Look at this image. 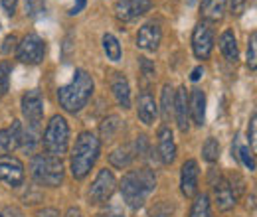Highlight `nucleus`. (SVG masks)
<instances>
[{"label":"nucleus","instance_id":"obj_1","mask_svg":"<svg viewBox=\"0 0 257 217\" xmlns=\"http://www.w3.org/2000/svg\"><path fill=\"white\" fill-rule=\"evenodd\" d=\"M155 187H157V176L151 168L131 170L123 176L119 184L121 195L131 209H139L147 201V197L155 191Z\"/></svg>","mask_w":257,"mask_h":217},{"label":"nucleus","instance_id":"obj_2","mask_svg":"<svg viewBox=\"0 0 257 217\" xmlns=\"http://www.w3.org/2000/svg\"><path fill=\"white\" fill-rule=\"evenodd\" d=\"M93 95V79L85 69H75L73 79L58 89L60 107L67 113H79Z\"/></svg>","mask_w":257,"mask_h":217},{"label":"nucleus","instance_id":"obj_3","mask_svg":"<svg viewBox=\"0 0 257 217\" xmlns=\"http://www.w3.org/2000/svg\"><path fill=\"white\" fill-rule=\"evenodd\" d=\"M99 152H101V140L89 130L81 132L75 140L73 150H71V160H69L71 176L75 180H83L91 172V168L95 166Z\"/></svg>","mask_w":257,"mask_h":217},{"label":"nucleus","instance_id":"obj_4","mask_svg":"<svg viewBox=\"0 0 257 217\" xmlns=\"http://www.w3.org/2000/svg\"><path fill=\"white\" fill-rule=\"evenodd\" d=\"M30 172L36 184L48 187H58L64 182V162L62 158L52 154H34Z\"/></svg>","mask_w":257,"mask_h":217},{"label":"nucleus","instance_id":"obj_5","mask_svg":"<svg viewBox=\"0 0 257 217\" xmlns=\"http://www.w3.org/2000/svg\"><path fill=\"white\" fill-rule=\"evenodd\" d=\"M42 144H44L48 154L58 156V158H62L67 152V146H69V126H67V121H65L64 117H60V115L52 117V121L46 126Z\"/></svg>","mask_w":257,"mask_h":217},{"label":"nucleus","instance_id":"obj_6","mask_svg":"<svg viewBox=\"0 0 257 217\" xmlns=\"http://www.w3.org/2000/svg\"><path fill=\"white\" fill-rule=\"evenodd\" d=\"M115 187H117V180H115L113 172L107 170V168L99 170L97 178L93 180L91 187H89V193H87L89 203H93V205L107 203V199H111V195L115 193Z\"/></svg>","mask_w":257,"mask_h":217},{"label":"nucleus","instance_id":"obj_7","mask_svg":"<svg viewBox=\"0 0 257 217\" xmlns=\"http://www.w3.org/2000/svg\"><path fill=\"white\" fill-rule=\"evenodd\" d=\"M16 58L22 63H28V65H38V63H42L44 58H46V42H44L38 34H28V36L18 44Z\"/></svg>","mask_w":257,"mask_h":217},{"label":"nucleus","instance_id":"obj_8","mask_svg":"<svg viewBox=\"0 0 257 217\" xmlns=\"http://www.w3.org/2000/svg\"><path fill=\"white\" fill-rule=\"evenodd\" d=\"M210 186H212V191H214V201L218 205L220 211H229L233 209L235 205V195L231 191V187L227 184V178H224L220 172L212 170L210 172Z\"/></svg>","mask_w":257,"mask_h":217},{"label":"nucleus","instance_id":"obj_9","mask_svg":"<svg viewBox=\"0 0 257 217\" xmlns=\"http://www.w3.org/2000/svg\"><path fill=\"white\" fill-rule=\"evenodd\" d=\"M214 50V32L206 22H198L192 32V52L198 60H208Z\"/></svg>","mask_w":257,"mask_h":217},{"label":"nucleus","instance_id":"obj_10","mask_svg":"<svg viewBox=\"0 0 257 217\" xmlns=\"http://www.w3.org/2000/svg\"><path fill=\"white\" fill-rule=\"evenodd\" d=\"M0 180L10 187L22 186V182H24V164L20 162V158L12 154L0 156Z\"/></svg>","mask_w":257,"mask_h":217},{"label":"nucleus","instance_id":"obj_11","mask_svg":"<svg viewBox=\"0 0 257 217\" xmlns=\"http://www.w3.org/2000/svg\"><path fill=\"white\" fill-rule=\"evenodd\" d=\"M22 115L30 126H40L44 119V99L38 89L26 91L22 97Z\"/></svg>","mask_w":257,"mask_h":217},{"label":"nucleus","instance_id":"obj_12","mask_svg":"<svg viewBox=\"0 0 257 217\" xmlns=\"http://www.w3.org/2000/svg\"><path fill=\"white\" fill-rule=\"evenodd\" d=\"M153 2L151 0H117L115 4V14L123 22H133L147 14L151 10Z\"/></svg>","mask_w":257,"mask_h":217},{"label":"nucleus","instance_id":"obj_13","mask_svg":"<svg viewBox=\"0 0 257 217\" xmlns=\"http://www.w3.org/2000/svg\"><path fill=\"white\" fill-rule=\"evenodd\" d=\"M174 117L176 124L182 132H188L190 128V97L186 87H178V91H174Z\"/></svg>","mask_w":257,"mask_h":217},{"label":"nucleus","instance_id":"obj_14","mask_svg":"<svg viewBox=\"0 0 257 217\" xmlns=\"http://www.w3.org/2000/svg\"><path fill=\"white\" fill-rule=\"evenodd\" d=\"M162 30L157 22H147L141 26V30L137 34V46L145 52H157L161 46Z\"/></svg>","mask_w":257,"mask_h":217},{"label":"nucleus","instance_id":"obj_15","mask_svg":"<svg viewBox=\"0 0 257 217\" xmlns=\"http://www.w3.org/2000/svg\"><path fill=\"white\" fill-rule=\"evenodd\" d=\"M198 178H200L198 162L190 158L182 164V170H180V189L186 197H194L198 193Z\"/></svg>","mask_w":257,"mask_h":217},{"label":"nucleus","instance_id":"obj_16","mask_svg":"<svg viewBox=\"0 0 257 217\" xmlns=\"http://www.w3.org/2000/svg\"><path fill=\"white\" fill-rule=\"evenodd\" d=\"M22 130H24V128H22V123H20V121H14L12 126L0 130V156L8 154L10 150L20 148Z\"/></svg>","mask_w":257,"mask_h":217},{"label":"nucleus","instance_id":"obj_17","mask_svg":"<svg viewBox=\"0 0 257 217\" xmlns=\"http://www.w3.org/2000/svg\"><path fill=\"white\" fill-rule=\"evenodd\" d=\"M159 156L162 164H172L176 158V142L170 126H161L159 128Z\"/></svg>","mask_w":257,"mask_h":217},{"label":"nucleus","instance_id":"obj_18","mask_svg":"<svg viewBox=\"0 0 257 217\" xmlns=\"http://www.w3.org/2000/svg\"><path fill=\"white\" fill-rule=\"evenodd\" d=\"M157 115H159V107L155 103V97L149 91H143L141 97H139V103H137V117H139V121L143 124H147V126H151V124L155 123Z\"/></svg>","mask_w":257,"mask_h":217},{"label":"nucleus","instance_id":"obj_19","mask_svg":"<svg viewBox=\"0 0 257 217\" xmlns=\"http://www.w3.org/2000/svg\"><path fill=\"white\" fill-rule=\"evenodd\" d=\"M111 91H113V97L117 99L119 107L123 109H131V87H128L127 77L121 73V71H115L111 75Z\"/></svg>","mask_w":257,"mask_h":217},{"label":"nucleus","instance_id":"obj_20","mask_svg":"<svg viewBox=\"0 0 257 217\" xmlns=\"http://www.w3.org/2000/svg\"><path fill=\"white\" fill-rule=\"evenodd\" d=\"M190 117L198 126L206 121V95L202 89H194L190 95Z\"/></svg>","mask_w":257,"mask_h":217},{"label":"nucleus","instance_id":"obj_21","mask_svg":"<svg viewBox=\"0 0 257 217\" xmlns=\"http://www.w3.org/2000/svg\"><path fill=\"white\" fill-rule=\"evenodd\" d=\"M227 8V0H202V16L210 22L222 20Z\"/></svg>","mask_w":257,"mask_h":217},{"label":"nucleus","instance_id":"obj_22","mask_svg":"<svg viewBox=\"0 0 257 217\" xmlns=\"http://www.w3.org/2000/svg\"><path fill=\"white\" fill-rule=\"evenodd\" d=\"M220 50L224 54V58L229 63H235L237 58H239V50H237V40L233 36L231 30H225L222 36H220Z\"/></svg>","mask_w":257,"mask_h":217},{"label":"nucleus","instance_id":"obj_23","mask_svg":"<svg viewBox=\"0 0 257 217\" xmlns=\"http://www.w3.org/2000/svg\"><path fill=\"white\" fill-rule=\"evenodd\" d=\"M135 148L133 144H121L117 146L111 154H109V162L115 166V168H127L128 164L135 160Z\"/></svg>","mask_w":257,"mask_h":217},{"label":"nucleus","instance_id":"obj_24","mask_svg":"<svg viewBox=\"0 0 257 217\" xmlns=\"http://www.w3.org/2000/svg\"><path fill=\"white\" fill-rule=\"evenodd\" d=\"M188 217H212V207H210V197L208 193H196L190 207Z\"/></svg>","mask_w":257,"mask_h":217},{"label":"nucleus","instance_id":"obj_25","mask_svg":"<svg viewBox=\"0 0 257 217\" xmlns=\"http://www.w3.org/2000/svg\"><path fill=\"white\" fill-rule=\"evenodd\" d=\"M161 113H162V121L168 123L172 113H174V89L170 83H166L162 87V95H161Z\"/></svg>","mask_w":257,"mask_h":217},{"label":"nucleus","instance_id":"obj_26","mask_svg":"<svg viewBox=\"0 0 257 217\" xmlns=\"http://www.w3.org/2000/svg\"><path fill=\"white\" fill-rule=\"evenodd\" d=\"M103 50H105L107 60H111V62H119L121 56H123L121 44H119V40L113 34H105L103 36Z\"/></svg>","mask_w":257,"mask_h":217},{"label":"nucleus","instance_id":"obj_27","mask_svg":"<svg viewBox=\"0 0 257 217\" xmlns=\"http://www.w3.org/2000/svg\"><path fill=\"white\" fill-rule=\"evenodd\" d=\"M202 158L206 162H210V164L218 162V158H220V142L214 136H208L206 138V142L202 146Z\"/></svg>","mask_w":257,"mask_h":217},{"label":"nucleus","instance_id":"obj_28","mask_svg":"<svg viewBox=\"0 0 257 217\" xmlns=\"http://www.w3.org/2000/svg\"><path fill=\"white\" fill-rule=\"evenodd\" d=\"M121 128V119L117 117V115H111V117H107L103 123H101V138L103 140H111L115 134H117V130Z\"/></svg>","mask_w":257,"mask_h":217},{"label":"nucleus","instance_id":"obj_29","mask_svg":"<svg viewBox=\"0 0 257 217\" xmlns=\"http://www.w3.org/2000/svg\"><path fill=\"white\" fill-rule=\"evenodd\" d=\"M38 128L40 126H30L28 124V130H22V142H20V148L26 150V152H34V148L38 146Z\"/></svg>","mask_w":257,"mask_h":217},{"label":"nucleus","instance_id":"obj_30","mask_svg":"<svg viewBox=\"0 0 257 217\" xmlns=\"http://www.w3.org/2000/svg\"><path fill=\"white\" fill-rule=\"evenodd\" d=\"M247 67L251 71L257 69V32H251L249 44H247Z\"/></svg>","mask_w":257,"mask_h":217},{"label":"nucleus","instance_id":"obj_31","mask_svg":"<svg viewBox=\"0 0 257 217\" xmlns=\"http://www.w3.org/2000/svg\"><path fill=\"white\" fill-rule=\"evenodd\" d=\"M10 73H12V67L8 62H2L0 63V91L2 95L8 91L10 87Z\"/></svg>","mask_w":257,"mask_h":217},{"label":"nucleus","instance_id":"obj_32","mask_svg":"<svg viewBox=\"0 0 257 217\" xmlns=\"http://www.w3.org/2000/svg\"><path fill=\"white\" fill-rule=\"evenodd\" d=\"M237 158L243 162L245 168H249V172L255 170V160H253V156H251L247 146H239V148H237Z\"/></svg>","mask_w":257,"mask_h":217},{"label":"nucleus","instance_id":"obj_33","mask_svg":"<svg viewBox=\"0 0 257 217\" xmlns=\"http://www.w3.org/2000/svg\"><path fill=\"white\" fill-rule=\"evenodd\" d=\"M26 16H38L44 10V0H24Z\"/></svg>","mask_w":257,"mask_h":217},{"label":"nucleus","instance_id":"obj_34","mask_svg":"<svg viewBox=\"0 0 257 217\" xmlns=\"http://www.w3.org/2000/svg\"><path fill=\"white\" fill-rule=\"evenodd\" d=\"M245 4L247 0H229V10L233 16H241L245 12Z\"/></svg>","mask_w":257,"mask_h":217},{"label":"nucleus","instance_id":"obj_35","mask_svg":"<svg viewBox=\"0 0 257 217\" xmlns=\"http://www.w3.org/2000/svg\"><path fill=\"white\" fill-rule=\"evenodd\" d=\"M139 63H141V67H143V75H147V77H155V65L149 62L147 58H139Z\"/></svg>","mask_w":257,"mask_h":217},{"label":"nucleus","instance_id":"obj_36","mask_svg":"<svg viewBox=\"0 0 257 217\" xmlns=\"http://www.w3.org/2000/svg\"><path fill=\"white\" fill-rule=\"evenodd\" d=\"M255 113L251 115V121H249V126H247V138H249V144L255 148V138H257V134H255Z\"/></svg>","mask_w":257,"mask_h":217},{"label":"nucleus","instance_id":"obj_37","mask_svg":"<svg viewBox=\"0 0 257 217\" xmlns=\"http://www.w3.org/2000/svg\"><path fill=\"white\" fill-rule=\"evenodd\" d=\"M2 2V8H4V12L8 14V16H12L14 12H16V4H18V0H0Z\"/></svg>","mask_w":257,"mask_h":217},{"label":"nucleus","instance_id":"obj_38","mask_svg":"<svg viewBox=\"0 0 257 217\" xmlns=\"http://www.w3.org/2000/svg\"><path fill=\"white\" fill-rule=\"evenodd\" d=\"M36 217H60V211L58 209H54V207H44V209H40Z\"/></svg>","mask_w":257,"mask_h":217},{"label":"nucleus","instance_id":"obj_39","mask_svg":"<svg viewBox=\"0 0 257 217\" xmlns=\"http://www.w3.org/2000/svg\"><path fill=\"white\" fill-rule=\"evenodd\" d=\"M14 44H16V36H8V38H6V42H4V46H2V52H4V54H8V52H10V48H14Z\"/></svg>","mask_w":257,"mask_h":217},{"label":"nucleus","instance_id":"obj_40","mask_svg":"<svg viewBox=\"0 0 257 217\" xmlns=\"http://www.w3.org/2000/svg\"><path fill=\"white\" fill-rule=\"evenodd\" d=\"M85 2H87V0H77V2L73 4V8L69 10V14H71V16H75V14H79V12H81V10L85 8Z\"/></svg>","mask_w":257,"mask_h":217},{"label":"nucleus","instance_id":"obj_41","mask_svg":"<svg viewBox=\"0 0 257 217\" xmlns=\"http://www.w3.org/2000/svg\"><path fill=\"white\" fill-rule=\"evenodd\" d=\"M99 217H125V213L121 209H117V207H111V209H107L105 213H101Z\"/></svg>","mask_w":257,"mask_h":217},{"label":"nucleus","instance_id":"obj_42","mask_svg":"<svg viewBox=\"0 0 257 217\" xmlns=\"http://www.w3.org/2000/svg\"><path fill=\"white\" fill-rule=\"evenodd\" d=\"M64 217H83V211L79 207H69Z\"/></svg>","mask_w":257,"mask_h":217},{"label":"nucleus","instance_id":"obj_43","mask_svg":"<svg viewBox=\"0 0 257 217\" xmlns=\"http://www.w3.org/2000/svg\"><path fill=\"white\" fill-rule=\"evenodd\" d=\"M202 75H204V69H202V67H196V69H192V73H190V79H192V81H198Z\"/></svg>","mask_w":257,"mask_h":217},{"label":"nucleus","instance_id":"obj_44","mask_svg":"<svg viewBox=\"0 0 257 217\" xmlns=\"http://www.w3.org/2000/svg\"><path fill=\"white\" fill-rule=\"evenodd\" d=\"M0 97H2V91H0Z\"/></svg>","mask_w":257,"mask_h":217}]
</instances>
